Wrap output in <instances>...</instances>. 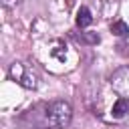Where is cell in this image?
<instances>
[{
  "instance_id": "1",
  "label": "cell",
  "mask_w": 129,
  "mask_h": 129,
  "mask_svg": "<svg viewBox=\"0 0 129 129\" xmlns=\"http://www.w3.org/2000/svg\"><path fill=\"white\" fill-rule=\"evenodd\" d=\"M8 75H10L12 81H16L24 89H36L38 81H40V75H38L36 67L32 62H24V60H14L8 69Z\"/></svg>"
},
{
  "instance_id": "2",
  "label": "cell",
  "mask_w": 129,
  "mask_h": 129,
  "mask_svg": "<svg viewBox=\"0 0 129 129\" xmlns=\"http://www.w3.org/2000/svg\"><path fill=\"white\" fill-rule=\"evenodd\" d=\"M44 117L50 127H67L73 119V107L69 101H52L46 105Z\"/></svg>"
},
{
  "instance_id": "3",
  "label": "cell",
  "mask_w": 129,
  "mask_h": 129,
  "mask_svg": "<svg viewBox=\"0 0 129 129\" xmlns=\"http://www.w3.org/2000/svg\"><path fill=\"white\" fill-rule=\"evenodd\" d=\"M109 83H111V89H113L121 99H129V67L117 69V71L111 75Z\"/></svg>"
},
{
  "instance_id": "4",
  "label": "cell",
  "mask_w": 129,
  "mask_h": 129,
  "mask_svg": "<svg viewBox=\"0 0 129 129\" xmlns=\"http://www.w3.org/2000/svg\"><path fill=\"white\" fill-rule=\"evenodd\" d=\"M125 113H129V99H121L119 97L113 103L111 115H113V119H121V117H125Z\"/></svg>"
},
{
  "instance_id": "5",
  "label": "cell",
  "mask_w": 129,
  "mask_h": 129,
  "mask_svg": "<svg viewBox=\"0 0 129 129\" xmlns=\"http://www.w3.org/2000/svg\"><path fill=\"white\" fill-rule=\"evenodd\" d=\"M91 22H93V14H91V10H89L87 6H81L79 12H77V26H79V28H87Z\"/></svg>"
},
{
  "instance_id": "6",
  "label": "cell",
  "mask_w": 129,
  "mask_h": 129,
  "mask_svg": "<svg viewBox=\"0 0 129 129\" xmlns=\"http://www.w3.org/2000/svg\"><path fill=\"white\" fill-rule=\"evenodd\" d=\"M73 38L81 44H97L99 42V34L97 32H73Z\"/></svg>"
},
{
  "instance_id": "7",
  "label": "cell",
  "mask_w": 129,
  "mask_h": 129,
  "mask_svg": "<svg viewBox=\"0 0 129 129\" xmlns=\"http://www.w3.org/2000/svg\"><path fill=\"white\" fill-rule=\"evenodd\" d=\"M99 6H101V12H103L105 16H111V14L117 10L119 0H99Z\"/></svg>"
},
{
  "instance_id": "8",
  "label": "cell",
  "mask_w": 129,
  "mask_h": 129,
  "mask_svg": "<svg viewBox=\"0 0 129 129\" xmlns=\"http://www.w3.org/2000/svg\"><path fill=\"white\" fill-rule=\"evenodd\" d=\"M111 32L117 34V36H127L129 34V26L123 20H115V22H111Z\"/></svg>"
},
{
  "instance_id": "9",
  "label": "cell",
  "mask_w": 129,
  "mask_h": 129,
  "mask_svg": "<svg viewBox=\"0 0 129 129\" xmlns=\"http://www.w3.org/2000/svg\"><path fill=\"white\" fill-rule=\"evenodd\" d=\"M20 4H22V0H2V6L8 8V10H14V8L20 6Z\"/></svg>"
}]
</instances>
